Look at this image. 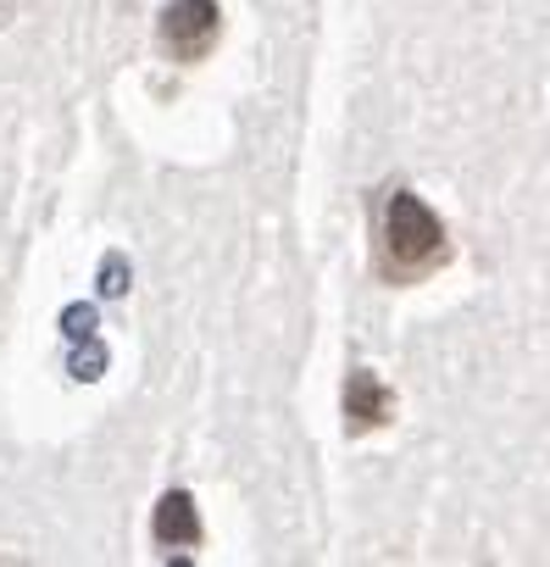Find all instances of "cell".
Masks as SVG:
<instances>
[{
	"label": "cell",
	"instance_id": "7",
	"mask_svg": "<svg viewBox=\"0 0 550 567\" xmlns=\"http://www.w3.org/2000/svg\"><path fill=\"white\" fill-rule=\"evenodd\" d=\"M101 368H106V351L101 346H90V351L73 357V379H101Z\"/></svg>",
	"mask_w": 550,
	"mask_h": 567
},
{
	"label": "cell",
	"instance_id": "4",
	"mask_svg": "<svg viewBox=\"0 0 550 567\" xmlns=\"http://www.w3.org/2000/svg\"><path fill=\"white\" fill-rule=\"evenodd\" d=\"M151 534H156V545H167V550H189V545H200V512H195V495H189V489H167V495L156 501V512H151Z\"/></svg>",
	"mask_w": 550,
	"mask_h": 567
},
{
	"label": "cell",
	"instance_id": "6",
	"mask_svg": "<svg viewBox=\"0 0 550 567\" xmlns=\"http://www.w3.org/2000/svg\"><path fill=\"white\" fill-rule=\"evenodd\" d=\"M62 329H68V340H90V329H95V312H90V307H68Z\"/></svg>",
	"mask_w": 550,
	"mask_h": 567
},
{
	"label": "cell",
	"instance_id": "2",
	"mask_svg": "<svg viewBox=\"0 0 550 567\" xmlns=\"http://www.w3.org/2000/svg\"><path fill=\"white\" fill-rule=\"evenodd\" d=\"M156 34H162V45H167L173 62L195 68L222 40V7H217V0H167L162 18H156Z\"/></svg>",
	"mask_w": 550,
	"mask_h": 567
},
{
	"label": "cell",
	"instance_id": "3",
	"mask_svg": "<svg viewBox=\"0 0 550 567\" xmlns=\"http://www.w3.org/2000/svg\"><path fill=\"white\" fill-rule=\"evenodd\" d=\"M384 423H395V390L373 368H351L345 373V429L367 434V429H384Z\"/></svg>",
	"mask_w": 550,
	"mask_h": 567
},
{
	"label": "cell",
	"instance_id": "5",
	"mask_svg": "<svg viewBox=\"0 0 550 567\" xmlns=\"http://www.w3.org/2000/svg\"><path fill=\"white\" fill-rule=\"evenodd\" d=\"M128 290V267H123V256H106L101 261V296H123Z\"/></svg>",
	"mask_w": 550,
	"mask_h": 567
},
{
	"label": "cell",
	"instance_id": "1",
	"mask_svg": "<svg viewBox=\"0 0 550 567\" xmlns=\"http://www.w3.org/2000/svg\"><path fill=\"white\" fill-rule=\"evenodd\" d=\"M378 223H373V267L384 284L406 290V284L434 278L450 261V228L445 217L406 184H384L378 189Z\"/></svg>",
	"mask_w": 550,
	"mask_h": 567
}]
</instances>
